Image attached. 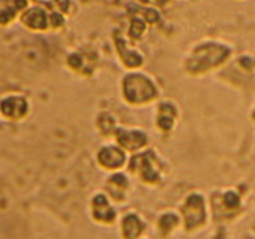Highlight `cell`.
<instances>
[{"label":"cell","mask_w":255,"mask_h":239,"mask_svg":"<svg viewBox=\"0 0 255 239\" xmlns=\"http://www.w3.org/2000/svg\"><path fill=\"white\" fill-rule=\"evenodd\" d=\"M127 96L132 101H143L144 99H148L153 94V87L148 80H144L142 77L131 79V81L127 84Z\"/></svg>","instance_id":"1"},{"label":"cell","mask_w":255,"mask_h":239,"mask_svg":"<svg viewBox=\"0 0 255 239\" xmlns=\"http://www.w3.org/2000/svg\"><path fill=\"white\" fill-rule=\"evenodd\" d=\"M22 20L32 29H44L46 25V14L40 7H32L25 12Z\"/></svg>","instance_id":"2"},{"label":"cell","mask_w":255,"mask_h":239,"mask_svg":"<svg viewBox=\"0 0 255 239\" xmlns=\"http://www.w3.org/2000/svg\"><path fill=\"white\" fill-rule=\"evenodd\" d=\"M143 2H153L157 5H164L169 1V0H142Z\"/></svg>","instance_id":"3"}]
</instances>
